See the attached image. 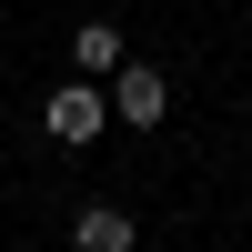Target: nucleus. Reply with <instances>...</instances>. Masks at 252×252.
<instances>
[{
	"mask_svg": "<svg viewBox=\"0 0 252 252\" xmlns=\"http://www.w3.org/2000/svg\"><path fill=\"white\" fill-rule=\"evenodd\" d=\"M161 111H172V81L152 61H121L111 71V121H161Z\"/></svg>",
	"mask_w": 252,
	"mask_h": 252,
	"instance_id": "2",
	"label": "nucleus"
},
{
	"mask_svg": "<svg viewBox=\"0 0 252 252\" xmlns=\"http://www.w3.org/2000/svg\"><path fill=\"white\" fill-rule=\"evenodd\" d=\"M71 252H131V212H121V202H81Z\"/></svg>",
	"mask_w": 252,
	"mask_h": 252,
	"instance_id": "4",
	"label": "nucleus"
},
{
	"mask_svg": "<svg viewBox=\"0 0 252 252\" xmlns=\"http://www.w3.org/2000/svg\"><path fill=\"white\" fill-rule=\"evenodd\" d=\"M40 131L71 141V152H81V141H101V131H111V91H101V81H61V91L40 101Z\"/></svg>",
	"mask_w": 252,
	"mask_h": 252,
	"instance_id": "1",
	"label": "nucleus"
},
{
	"mask_svg": "<svg viewBox=\"0 0 252 252\" xmlns=\"http://www.w3.org/2000/svg\"><path fill=\"white\" fill-rule=\"evenodd\" d=\"M71 61H81V81H111L121 61H131V40H121L111 20H81V31H71Z\"/></svg>",
	"mask_w": 252,
	"mask_h": 252,
	"instance_id": "3",
	"label": "nucleus"
}]
</instances>
